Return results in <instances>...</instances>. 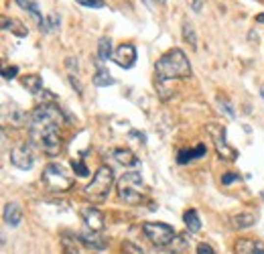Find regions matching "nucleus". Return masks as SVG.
Returning <instances> with one entry per match:
<instances>
[{
  "mask_svg": "<svg viewBox=\"0 0 264 254\" xmlns=\"http://www.w3.org/2000/svg\"><path fill=\"white\" fill-rule=\"evenodd\" d=\"M59 26V17H57V12H51L49 19H47V31H55Z\"/></svg>",
  "mask_w": 264,
  "mask_h": 254,
  "instance_id": "nucleus-31",
  "label": "nucleus"
},
{
  "mask_svg": "<svg viewBox=\"0 0 264 254\" xmlns=\"http://www.w3.org/2000/svg\"><path fill=\"white\" fill-rule=\"evenodd\" d=\"M77 4L88 6V8H104L106 6L104 0H77Z\"/></svg>",
  "mask_w": 264,
  "mask_h": 254,
  "instance_id": "nucleus-27",
  "label": "nucleus"
},
{
  "mask_svg": "<svg viewBox=\"0 0 264 254\" xmlns=\"http://www.w3.org/2000/svg\"><path fill=\"white\" fill-rule=\"evenodd\" d=\"M2 29H4V31H10V33H15L17 37H26V26H23V23L17 21V19L2 17Z\"/></svg>",
  "mask_w": 264,
  "mask_h": 254,
  "instance_id": "nucleus-19",
  "label": "nucleus"
},
{
  "mask_svg": "<svg viewBox=\"0 0 264 254\" xmlns=\"http://www.w3.org/2000/svg\"><path fill=\"white\" fill-rule=\"evenodd\" d=\"M2 218H4V224L10 226V228H17L23 222V209L19 204H6L4 206V211H2Z\"/></svg>",
  "mask_w": 264,
  "mask_h": 254,
  "instance_id": "nucleus-13",
  "label": "nucleus"
},
{
  "mask_svg": "<svg viewBox=\"0 0 264 254\" xmlns=\"http://www.w3.org/2000/svg\"><path fill=\"white\" fill-rule=\"evenodd\" d=\"M197 254H216V250H214L210 244L201 242V244H197Z\"/></svg>",
  "mask_w": 264,
  "mask_h": 254,
  "instance_id": "nucleus-33",
  "label": "nucleus"
},
{
  "mask_svg": "<svg viewBox=\"0 0 264 254\" xmlns=\"http://www.w3.org/2000/svg\"><path fill=\"white\" fill-rule=\"evenodd\" d=\"M143 232L155 246H167L175 240V230L163 222H146L143 226Z\"/></svg>",
  "mask_w": 264,
  "mask_h": 254,
  "instance_id": "nucleus-6",
  "label": "nucleus"
},
{
  "mask_svg": "<svg viewBox=\"0 0 264 254\" xmlns=\"http://www.w3.org/2000/svg\"><path fill=\"white\" fill-rule=\"evenodd\" d=\"M41 181H43L45 187L53 193H65V191H69L73 187V177H69L67 171L59 163H49L43 169Z\"/></svg>",
  "mask_w": 264,
  "mask_h": 254,
  "instance_id": "nucleus-5",
  "label": "nucleus"
},
{
  "mask_svg": "<svg viewBox=\"0 0 264 254\" xmlns=\"http://www.w3.org/2000/svg\"><path fill=\"white\" fill-rule=\"evenodd\" d=\"M256 224V216L250 211H244V213H238V216H232V226L238 230H246L250 226Z\"/></svg>",
  "mask_w": 264,
  "mask_h": 254,
  "instance_id": "nucleus-16",
  "label": "nucleus"
},
{
  "mask_svg": "<svg viewBox=\"0 0 264 254\" xmlns=\"http://www.w3.org/2000/svg\"><path fill=\"white\" fill-rule=\"evenodd\" d=\"M63 120H65V114L57 104H41L29 118L31 137L49 128H57L59 124H63Z\"/></svg>",
  "mask_w": 264,
  "mask_h": 254,
  "instance_id": "nucleus-2",
  "label": "nucleus"
},
{
  "mask_svg": "<svg viewBox=\"0 0 264 254\" xmlns=\"http://www.w3.org/2000/svg\"><path fill=\"white\" fill-rule=\"evenodd\" d=\"M98 57L100 61H108L112 57V41H110L108 37H102L100 43H98Z\"/></svg>",
  "mask_w": 264,
  "mask_h": 254,
  "instance_id": "nucleus-23",
  "label": "nucleus"
},
{
  "mask_svg": "<svg viewBox=\"0 0 264 254\" xmlns=\"http://www.w3.org/2000/svg\"><path fill=\"white\" fill-rule=\"evenodd\" d=\"M114 159H116L120 165H124V167H134V165H138V159H136L134 153H130L128 149H116V151H114Z\"/></svg>",
  "mask_w": 264,
  "mask_h": 254,
  "instance_id": "nucleus-20",
  "label": "nucleus"
},
{
  "mask_svg": "<svg viewBox=\"0 0 264 254\" xmlns=\"http://www.w3.org/2000/svg\"><path fill=\"white\" fill-rule=\"evenodd\" d=\"M4 120H10L12 126H23L26 122V116H24V112L21 108H17V106L12 104L4 110Z\"/></svg>",
  "mask_w": 264,
  "mask_h": 254,
  "instance_id": "nucleus-17",
  "label": "nucleus"
},
{
  "mask_svg": "<svg viewBox=\"0 0 264 254\" xmlns=\"http://www.w3.org/2000/svg\"><path fill=\"white\" fill-rule=\"evenodd\" d=\"M65 65H67V69L72 75H77L79 73V65H77V59L75 57H67L65 59Z\"/></svg>",
  "mask_w": 264,
  "mask_h": 254,
  "instance_id": "nucleus-30",
  "label": "nucleus"
},
{
  "mask_svg": "<svg viewBox=\"0 0 264 254\" xmlns=\"http://www.w3.org/2000/svg\"><path fill=\"white\" fill-rule=\"evenodd\" d=\"M157 71V79L163 82H173V79H185L191 75V65L187 55L181 49H171L167 51L165 55H161V59L155 65Z\"/></svg>",
  "mask_w": 264,
  "mask_h": 254,
  "instance_id": "nucleus-1",
  "label": "nucleus"
},
{
  "mask_svg": "<svg viewBox=\"0 0 264 254\" xmlns=\"http://www.w3.org/2000/svg\"><path fill=\"white\" fill-rule=\"evenodd\" d=\"M10 163L15 165L17 169H23V171H29L33 165H35V157H33V151L29 144H19L15 149L10 151Z\"/></svg>",
  "mask_w": 264,
  "mask_h": 254,
  "instance_id": "nucleus-9",
  "label": "nucleus"
},
{
  "mask_svg": "<svg viewBox=\"0 0 264 254\" xmlns=\"http://www.w3.org/2000/svg\"><path fill=\"white\" fill-rule=\"evenodd\" d=\"M256 21H258V23H264V15H258V17H256Z\"/></svg>",
  "mask_w": 264,
  "mask_h": 254,
  "instance_id": "nucleus-39",
  "label": "nucleus"
},
{
  "mask_svg": "<svg viewBox=\"0 0 264 254\" xmlns=\"http://www.w3.org/2000/svg\"><path fill=\"white\" fill-rule=\"evenodd\" d=\"M23 86L26 88V92H31L37 96V93L43 90V79H41V75H37V73H29V75L23 77Z\"/></svg>",
  "mask_w": 264,
  "mask_h": 254,
  "instance_id": "nucleus-18",
  "label": "nucleus"
},
{
  "mask_svg": "<svg viewBox=\"0 0 264 254\" xmlns=\"http://www.w3.org/2000/svg\"><path fill=\"white\" fill-rule=\"evenodd\" d=\"M69 84H72L73 88H75V92L79 93V96H81V93H83V90H81V84H79V79H77V75H72V73H69Z\"/></svg>",
  "mask_w": 264,
  "mask_h": 254,
  "instance_id": "nucleus-34",
  "label": "nucleus"
},
{
  "mask_svg": "<svg viewBox=\"0 0 264 254\" xmlns=\"http://www.w3.org/2000/svg\"><path fill=\"white\" fill-rule=\"evenodd\" d=\"M72 165H73V171L77 173V175H79V177H88V175H90V171H88V167H86V165H83L81 161H72Z\"/></svg>",
  "mask_w": 264,
  "mask_h": 254,
  "instance_id": "nucleus-29",
  "label": "nucleus"
},
{
  "mask_svg": "<svg viewBox=\"0 0 264 254\" xmlns=\"http://www.w3.org/2000/svg\"><path fill=\"white\" fill-rule=\"evenodd\" d=\"M234 181H240V175L238 173H226L224 177H221V185H230Z\"/></svg>",
  "mask_w": 264,
  "mask_h": 254,
  "instance_id": "nucleus-32",
  "label": "nucleus"
},
{
  "mask_svg": "<svg viewBox=\"0 0 264 254\" xmlns=\"http://www.w3.org/2000/svg\"><path fill=\"white\" fill-rule=\"evenodd\" d=\"M114 84H116V79L110 75V71L104 69V68H98V71H96V75H94V86L108 88V86H114Z\"/></svg>",
  "mask_w": 264,
  "mask_h": 254,
  "instance_id": "nucleus-21",
  "label": "nucleus"
},
{
  "mask_svg": "<svg viewBox=\"0 0 264 254\" xmlns=\"http://www.w3.org/2000/svg\"><path fill=\"white\" fill-rule=\"evenodd\" d=\"M183 222H185L189 232H199L201 230V222H199V216H197L195 209H187L185 216H183Z\"/></svg>",
  "mask_w": 264,
  "mask_h": 254,
  "instance_id": "nucleus-22",
  "label": "nucleus"
},
{
  "mask_svg": "<svg viewBox=\"0 0 264 254\" xmlns=\"http://www.w3.org/2000/svg\"><path fill=\"white\" fill-rule=\"evenodd\" d=\"M183 39H185V43L191 45V49H197V33L191 23H183Z\"/></svg>",
  "mask_w": 264,
  "mask_h": 254,
  "instance_id": "nucleus-24",
  "label": "nucleus"
},
{
  "mask_svg": "<svg viewBox=\"0 0 264 254\" xmlns=\"http://www.w3.org/2000/svg\"><path fill=\"white\" fill-rule=\"evenodd\" d=\"M17 73H19V68H6V69L2 71L4 79H15V77H17Z\"/></svg>",
  "mask_w": 264,
  "mask_h": 254,
  "instance_id": "nucleus-35",
  "label": "nucleus"
},
{
  "mask_svg": "<svg viewBox=\"0 0 264 254\" xmlns=\"http://www.w3.org/2000/svg\"><path fill=\"white\" fill-rule=\"evenodd\" d=\"M112 183H114V171L108 165H102L96 171L92 183L83 189V193H86L92 202H104L110 193V189H112Z\"/></svg>",
  "mask_w": 264,
  "mask_h": 254,
  "instance_id": "nucleus-4",
  "label": "nucleus"
},
{
  "mask_svg": "<svg viewBox=\"0 0 264 254\" xmlns=\"http://www.w3.org/2000/svg\"><path fill=\"white\" fill-rule=\"evenodd\" d=\"M144 195H146V189H144L141 173L138 171L124 173L118 181V197L122 202H126L128 206H138L144 199Z\"/></svg>",
  "mask_w": 264,
  "mask_h": 254,
  "instance_id": "nucleus-3",
  "label": "nucleus"
},
{
  "mask_svg": "<svg viewBox=\"0 0 264 254\" xmlns=\"http://www.w3.org/2000/svg\"><path fill=\"white\" fill-rule=\"evenodd\" d=\"M219 106H221V108H224V112H226L230 118H234V110H232V106H230L226 100H219Z\"/></svg>",
  "mask_w": 264,
  "mask_h": 254,
  "instance_id": "nucleus-37",
  "label": "nucleus"
},
{
  "mask_svg": "<svg viewBox=\"0 0 264 254\" xmlns=\"http://www.w3.org/2000/svg\"><path fill=\"white\" fill-rule=\"evenodd\" d=\"M130 137H136V139H141V142H143V144L146 142V137L143 135V132H136V130H132V132H130Z\"/></svg>",
  "mask_w": 264,
  "mask_h": 254,
  "instance_id": "nucleus-38",
  "label": "nucleus"
},
{
  "mask_svg": "<svg viewBox=\"0 0 264 254\" xmlns=\"http://www.w3.org/2000/svg\"><path fill=\"white\" fill-rule=\"evenodd\" d=\"M114 61H116V65H120V68L130 69L132 65L136 63V47L130 45V43L120 45L116 49V53H114Z\"/></svg>",
  "mask_w": 264,
  "mask_h": 254,
  "instance_id": "nucleus-10",
  "label": "nucleus"
},
{
  "mask_svg": "<svg viewBox=\"0 0 264 254\" xmlns=\"http://www.w3.org/2000/svg\"><path fill=\"white\" fill-rule=\"evenodd\" d=\"M195 159V155H193V149H183V151H179V155H177V163L179 165H185V163H189V161H193Z\"/></svg>",
  "mask_w": 264,
  "mask_h": 254,
  "instance_id": "nucleus-25",
  "label": "nucleus"
},
{
  "mask_svg": "<svg viewBox=\"0 0 264 254\" xmlns=\"http://www.w3.org/2000/svg\"><path fill=\"white\" fill-rule=\"evenodd\" d=\"M81 218H83V222H86L88 230L100 232V230L104 228V213H102L98 208H92V206L83 208V209H81Z\"/></svg>",
  "mask_w": 264,
  "mask_h": 254,
  "instance_id": "nucleus-11",
  "label": "nucleus"
},
{
  "mask_svg": "<svg viewBox=\"0 0 264 254\" xmlns=\"http://www.w3.org/2000/svg\"><path fill=\"white\" fill-rule=\"evenodd\" d=\"M122 252H124V254H144L143 248H138V246L132 244V242H124V244H122Z\"/></svg>",
  "mask_w": 264,
  "mask_h": 254,
  "instance_id": "nucleus-28",
  "label": "nucleus"
},
{
  "mask_svg": "<svg viewBox=\"0 0 264 254\" xmlns=\"http://www.w3.org/2000/svg\"><path fill=\"white\" fill-rule=\"evenodd\" d=\"M262 98H264V88H262Z\"/></svg>",
  "mask_w": 264,
  "mask_h": 254,
  "instance_id": "nucleus-41",
  "label": "nucleus"
},
{
  "mask_svg": "<svg viewBox=\"0 0 264 254\" xmlns=\"http://www.w3.org/2000/svg\"><path fill=\"white\" fill-rule=\"evenodd\" d=\"M152 2H165V0H152Z\"/></svg>",
  "mask_w": 264,
  "mask_h": 254,
  "instance_id": "nucleus-40",
  "label": "nucleus"
},
{
  "mask_svg": "<svg viewBox=\"0 0 264 254\" xmlns=\"http://www.w3.org/2000/svg\"><path fill=\"white\" fill-rule=\"evenodd\" d=\"M17 4L21 6V8H24L29 15L37 21V24H39V29L41 31H45L47 33V21L43 19V15H41V10H39V4L35 2V0H17Z\"/></svg>",
  "mask_w": 264,
  "mask_h": 254,
  "instance_id": "nucleus-15",
  "label": "nucleus"
},
{
  "mask_svg": "<svg viewBox=\"0 0 264 254\" xmlns=\"http://www.w3.org/2000/svg\"><path fill=\"white\" fill-rule=\"evenodd\" d=\"M207 132H210V137L216 144V151L219 155V159H224V161H234L236 157H238V153H236L232 146L226 142V130L224 126H217V124H210L207 126Z\"/></svg>",
  "mask_w": 264,
  "mask_h": 254,
  "instance_id": "nucleus-7",
  "label": "nucleus"
},
{
  "mask_svg": "<svg viewBox=\"0 0 264 254\" xmlns=\"http://www.w3.org/2000/svg\"><path fill=\"white\" fill-rule=\"evenodd\" d=\"M236 254H264V242L252 238H242L236 242Z\"/></svg>",
  "mask_w": 264,
  "mask_h": 254,
  "instance_id": "nucleus-12",
  "label": "nucleus"
},
{
  "mask_svg": "<svg viewBox=\"0 0 264 254\" xmlns=\"http://www.w3.org/2000/svg\"><path fill=\"white\" fill-rule=\"evenodd\" d=\"M33 139L41 144V149H43L47 155H57L61 151V139H59L57 128L43 130V132H39V135H35Z\"/></svg>",
  "mask_w": 264,
  "mask_h": 254,
  "instance_id": "nucleus-8",
  "label": "nucleus"
},
{
  "mask_svg": "<svg viewBox=\"0 0 264 254\" xmlns=\"http://www.w3.org/2000/svg\"><path fill=\"white\" fill-rule=\"evenodd\" d=\"M61 242H63V250H65V254H79V250L75 248V242H73L72 238H63Z\"/></svg>",
  "mask_w": 264,
  "mask_h": 254,
  "instance_id": "nucleus-26",
  "label": "nucleus"
},
{
  "mask_svg": "<svg viewBox=\"0 0 264 254\" xmlns=\"http://www.w3.org/2000/svg\"><path fill=\"white\" fill-rule=\"evenodd\" d=\"M79 242H83L88 248H94V250H104V248L108 246V240L102 238L98 232H94V230L81 232V234H79Z\"/></svg>",
  "mask_w": 264,
  "mask_h": 254,
  "instance_id": "nucleus-14",
  "label": "nucleus"
},
{
  "mask_svg": "<svg viewBox=\"0 0 264 254\" xmlns=\"http://www.w3.org/2000/svg\"><path fill=\"white\" fill-rule=\"evenodd\" d=\"M205 153H207L205 144H197L195 149H193V155H195V159H201V157H205Z\"/></svg>",
  "mask_w": 264,
  "mask_h": 254,
  "instance_id": "nucleus-36",
  "label": "nucleus"
}]
</instances>
